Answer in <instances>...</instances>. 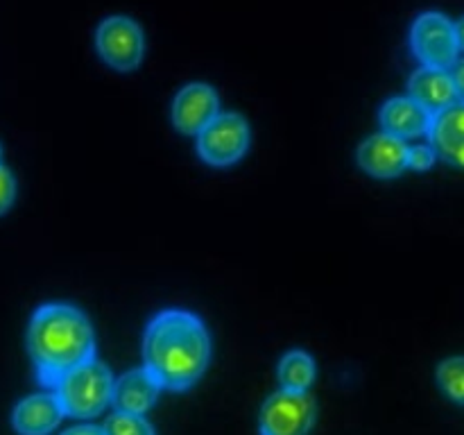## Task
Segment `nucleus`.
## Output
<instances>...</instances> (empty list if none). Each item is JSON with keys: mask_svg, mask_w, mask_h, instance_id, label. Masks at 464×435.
I'll return each instance as SVG.
<instances>
[{"mask_svg": "<svg viewBox=\"0 0 464 435\" xmlns=\"http://www.w3.org/2000/svg\"><path fill=\"white\" fill-rule=\"evenodd\" d=\"M435 161H438V154H435L433 145H412V148H408V168H412V170H430V168L435 166Z\"/></svg>", "mask_w": 464, "mask_h": 435, "instance_id": "obj_18", "label": "nucleus"}, {"mask_svg": "<svg viewBox=\"0 0 464 435\" xmlns=\"http://www.w3.org/2000/svg\"><path fill=\"white\" fill-rule=\"evenodd\" d=\"M411 45L417 59L429 68L451 71L453 63L460 59L458 57L460 48H458L456 23H451L444 14L438 12L421 14L412 23Z\"/></svg>", "mask_w": 464, "mask_h": 435, "instance_id": "obj_5", "label": "nucleus"}, {"mask_svg": "<svg viewBox=\"0 0 464 435\" xmlns=\"http://www.w3.org/2000/svg\"><path fill=\"white\" fill-rule=\"evenodd\" d=\"M27 352L39 383L53 390L63 374L95 358V335L89 317L71 304L36 308L27 329Z\"/></svg>", "mask_w": 464, "mask_h": 435, "instance_id": "obj_2", "label": "nucleus"}, {"mask_svg": "<svg viewBox=\"0 0 464 435\" xmlns=\"http://www.w3.org/2000/svg\"><path fill=\"white\" fill-rule=\"evenodd\" d=\"M62 435H104V430L93 424H82V426H75V429H68L66 433Z\"/></svg>", "mask_w": 464, "mask_h": 435, "instance_id": "obj_21", "label": "nucleus"}, {"mask_svg": "<svg viewBox=\"0 0 464 435\" xmlns=\"http://www.w3.org/2000/svg\"><path fill=\"white\" fill-rule=\"evenodd\" d=\"M315 361L311 353L295 349V352L285 353L281 358L279 365V381L284 390H293V392H308V388L315 381Z\"/></svg>", "mask_w": 464, "mask_h": 435, "instance_id": "obj_15", "label": "nucleus"}, {"mask_svg": "<svg viewBox=\"0 0 464 435\" xmlns=\"http://www.w3.org/2000/svg\"><path fill=\"white\" fill-rule=\"evenodd\" d=\"M438 383L449 399L464 406V356H453L440 362Z\"/></svg>", "mask_w": 464, "mask_h": 435, "instance_id": "obj_16", "label": "nucleus"}, {"mask_svg": "<svg viewBox=\"0 0 464 435\" xmlns=\"http://www.w3.org/2000/svg\"><path fill=\"white\" fill-rule=\"evenodd\" d=\"M429 140L442 161L464 168V104L456 102L453 107L435 113Z\"/></svg>", "mask_w": 464, "mask_h": 435, "instance_id": "obj_14", "label": "nucleus"}, {"mask_svg": "<svg viewBox=\"0 0 464 435\" xmlns=\"http://www.w3.org/2000/svg\"><path fill=\"white\" fill-rule=\"evenodd\" d=\"M159 392H161L159 381L145 367H136L122 374L121 379H113L111 403L121 412L145 415L157 403Z\"/></svg>", "mask_w": 464, "mask_h": 435, "instance_id": "obj_11", "label": "nucleus"}, {"mask_svg": "<svg viewBox=\"0 0 464 435\" xmlns=\"http://www.w3.org/2000/svg\"><path fill=\"white\" fill-rule=\"evenodd\" d=\"M220 113V100L213 86L195 82L184 86L172 102V122L181 134L198 136Z\"/></svg>", "mask_w": 464, "mask_h": 435, "instance_id": "obj_8", "label": "nucleus"}, {"mask_svg": "<svg viewBox=\"0 0 464 435\" xmlns=\"http://www.w3.org/2000/svg\"><path fill=\"white\" fill-rule=\"evenodd\" d=\"M249 150V125L240 113H218L198 134V154L208 166L225 168Z\"/></svg>", "mask_w": 464, "mask_h": 435, "instance_id": "obj_4", "label": "nucleus"}, {"mask_svg": "<svg viewBox=\"0 0 464 435\" xmlns=\"http://www.w3.org/2000/svg\"><path fill=\"white\" fill-rule=\"evenodd\" d=\"M95 45L104 63L116 71H134L143 62V30L127 16H109L95 32Z\"/></svg>", "mask_w": 464, "mask_h": 435, "instance_id": "obj_7", "label": "nucleus"}, {"mask_svg": "<svg viewBox=\"0 0 464 435\" xmlns=\"http://www.w3.org/2000/svg\"><path fill=\"white\" fill-rule=\"evenodd\" d=\"M211 361V335L195 313L168 308L152 317L143 335V367L161 390H188Z\"/></svg>", "mask_w": 464, "mask_h": 435, "instance_id": "obj_1", "label": "nucleus"}, {"mask_svg": "<svg viewBox=\"0 0 464 435\" xmlns=\"http://www.w3.org/2000/svg\"><path fill=\"white\" fill-rule=\"evenodd\" d=\"M14 198H16V181H14L12 172L0 163V216L9 211Z\"/></svg>", "mask_w": 464, "mask_h": 435, "instance_id": "obj_19", "label": "nucleus"}, {"mask_svg": "<svg viewBox=\"0 0 464 435\" xmlns=\"http://www.w3.org/2000/svg\"><path fill=\"white\" fill-rule=\"evenodd\" d=\"M0 159H3V148H0Z\"/></svg>", "mask_w": 464, "mask_h": 435, "instance_id": "obj_23", "label": "nucleus"}, {"mask_svg": "<svg viewBox=\"0 0 464 435\" xmlns=\"http://www.w3.org/2000/svg\"><path fill=\"white\" fill-rule=\"evenodd\" d=\"M408 93H411L408 98L415 100L433 116L458 102L451 71H442V68L421 66L420 71L412 72L408 82Z\"/></svg>", "mask_w": 464, "mask_h": 435, "instance_id": "obj_13", "label": "nucleus"}, {"mask_svg": "<svg viewBox=\"0 0 464 435\" xmlns=\"http://www.w3.org/2000/svg\"><path fill=\"white\" fill-rule=\"evenodd\" d=\"M451 77H453V84H456L458 102L464 104V59H458V62L453 63Z\"/></svg>", "mask_w": 464, "mask_h": 435, "instance_id": "obj_20", "label": "nucleus"}, {"mask_svg": "<svg viewBox=\"0 0 464 435\" xmlns=\"http://www.w3.org/2000/svg\"><path fill=\"white\" fill-rule=\"evenodd\" d=\"M379 121L385 134L408 140L429 136L430 125H433V113L426 111L412 98H392L381 107Z\"/></svg>", "mask_w": 464, "mask_h": 435, "instance_id": "obj_10", "label": "nucleus"}, {"mask_svg": "<svg viewBox=\"0 0 464 435\" xmlns=\"http://www.w3.org/2000/svg\"><path fill=\"white\" fill-rule=\"evenodd\" d=\"M104 435H154L152 424L143 415L116 411L104 421Z\"/></svg>", "mask_w": 464, "mask_h": 435, "instance_id": "obj_17", "label": "nucleus"}, {"mask_svg": "<svg viewBox=\"0 0 464 435\" xmlns=\"http://www.w3.org/2000/svg\"><path fill=\"white\" fill-rule=\"evenodd\" d=\"M53 392L62 403L63 415L89 420V417L100 415L111 403L113 376L104 362L93 358L63 374Z\"/></svg>", "mask_w": 464, "mask_h": 435, "instance_id": "obj_3", "label": "nucleus"}, {"mask_svg": "<svg viewBox=\"0 0 464 435\" xmlns=\"http://www.w3.org/2000/svg\"><path fill=\"white\" fill-rule=\"evenodd\" d=\"M408 148L411 145L406 140L381 131V134L370 136L358 148V163L367 175L379 177V179H394L403 170H408Z\"/></svg>", "mask_w": 464, "mask_h": 435, "instance_id": "obj_9", "label": "nucleus"}, {"mask_svg": "<svg viewBox=\"0 0 464 435\" xmlns=\"http://www.w3.org/2000/svg\"><path fill=\"white\" fill-rule=\"evenodd\" d=\"M62 420V403L53 390L21 399L12 412V424L21 435H48Z\"/></svg>", "mask_w": 464, "mask_h": 435, "instance_id": "obj_12", "label": "nucleus"}, {"mask_svg": "<svg viewBox=\"0 0 464 435\" xmlns=\"http://www.w3.org/2000/svg\"><path fill=\"white\" fill-rule=\"evenodd\" d=\"M317 417L315 399L308 392L284 390L272 394L261 408V435H308Z\"/></svg>", "mask_w": 464, "mask_h": 435, "instance_id": "obj_6", "label": "nucleus"}, {"mask_svg": "<svg viewBox=\"0 0 464 435\" xmlns=\"http://www.w3.org/2000/svg\"><path fill=\"white\" fill-rule=\"evenodd\" d=\"M456 36H458V48L464 53V16L456 23Z\"/></svg>", "mask_w": 464, "mask_h": 435, "instance_id": "obj_22", "label": "nucleus"}]
</instances>
